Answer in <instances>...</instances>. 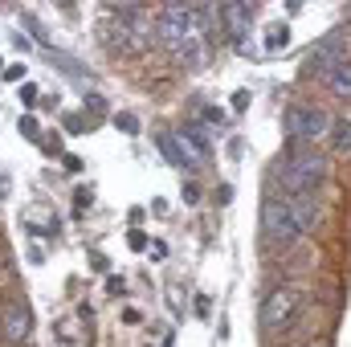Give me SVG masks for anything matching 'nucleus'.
Wrapping results in <instances>:
<instances>
[{"mask_svg": "<svg viewBox=\"0 0 351 347\" xmlns=\"http://www.w3.org/2000/svg\"><path fill=\"white\" fill-rule=\"evenodd\" d=\"M323 180H327V160H323V156H315V152H298V156L282 160V168H278V184H286V192H290V196L315 192Z\"/></svg>", "mask_w": 351, "mask_h": 347, "instance_id": "nucleus-1", "label": "nucleus"}, {"mask_svg": "<svg viewBox=\"0 0 351 347\" xmlns=\"http://www.w3.org/2000/svg\"><path fill=\"white\" fill-rule=\"evenodd\" d=\"M262 229H265V241L278 246V250H290L302 237V229H298V221H294V213H290L286 200H265L262 204Z\"/></svg>", "mask_w": 351, "mask_h": 347, "instance_id": "nucleus-2", "label": "nucleus"}, {"mask_svg": "<svg viewBox=\"0 0 351 347\" xmlns=\"http://www.w3.org/2000/svg\"><path fill=\"white\" fill-rule=\"evenodd\" d=\"M282 127H286V135H290V139L311 143V139L327 135L331 119H327L319 106H290V110H286V119H282Z\"/></svg>", "mask_w": 351, "mask_h": 347, "instance_id": "nucleus-3", "label": "nucleus"}, {"mask_svg": "<svg viewBox=\"0 0 351 347\" xmlns=\"http://www.w3.org/2000/svg\"><path fill=\"white\" fill-rule=\"evenodd\" d=\"M294 311H298V290H294V286H278V290L265 294L262 323L269 331H278V327H286V323L294 319Z\"/></svg>", "mask_w": 351, "mask_h": 347, "instance_id": "nucleus-4", "label": "nucleus"}, {"mask_svg": "<svg viewBox=\"0 0 351 347\" xmlns=\"http://www.w3.org/2000/svg\"><path fill=\"white\" fill-rule=\"evenodd\" d=\"M176 143H180V156L188 168H204L208 156H213V143H208V131L204 127H180L176 131Z\"/></svg>", "mask_w": 351, "mask_h": 347, "instance_id": "nucleus-5", "label": "nucleus"}, {"mask_svg": "<svg viewBox=\"0 0 351 347\" xmlns=\"http://www.w3.org/2000/svg\"><path fill=\"white\" fill-rule=\"evenodd\" d=\"M29 331H33V315H29V307H25V302H4V307H0V339H8V344H25Z\"/></svg>", "mask_w": 351, "mask_h": 347, "instance_id": "nucleus-6", "label": "nucleus"}, {"mask_svg": "<svg viewBox=\"0 0 351 347\" xmlns=\"http://www.w3.org/2000/svg\"><path fill=\"white\" fill-rule=\"evenodd\" d=\"M343 62H348V58H343L339 41L331 37V41H323V45H315V49H311V58H306V70H311V74H319V78H331V74H335Z\"/></svg>", "mask_w": 351, "mask_h": 347, "instance_id": "nucleus-7", "label": "nucleus"}, {"mask_svg": "<svg viewBox=\"0 0 351 347\" xmlns=\"http://www.w3.org/2000/svg\"><path fill=\"white\" fill-rule=\"evenodd\" d=\"M286 204H290V213H294V221H298V229H302V233H315V229H319L323 208H319V196H315V192L286 196Z\"/></svg>", "mask_w": 351, "mask_h": 347, "instance_id": "nucleus-8", "label": "nucleus"}, {"mask_svg": "<svg viewBox=\"0 0 351 347\" xmlns=\"http://www.w3.org/2000/svg\"><path fill=\"white\" fill-rule=\"evenodd\" d=\"M213 16L237 37V33L250 29V21H254V4H221V8H213Z\"/></svg>", "mask_w": 351, "mask_h": 347, "instance_id": "nucleus-9", "label": "nucleus"}, {"mask_svg": "<svg viewBox=\"0 0 351 347\" xmlns=\"http://www.w3.org/2000/svg\"><path fill=\"white\" fill-rule=\"evenodd\" d=\"M156 147L164 152V160H168L172 168H188V164H184V156H180V143H176V131H156Z\"/></svg>", "mask_w": 351, "mask_h": 347, "instance_id": "nucleus-10", "label": "nucleus"}, {"mask_svg": "<svg viewBox=\"0 0 351 347\" xmlns=\"http://www.w3.org/2000/svg\"><path fill=\"white\" fill-rule=\"evenodd\" d=\"M327 135H331V147H335L339 156H351V119H335Z\"/></svg>", "mask_w": 351, "mask_h": 347, "instance_id": "nucleus-11", "label": "nucleus"}, {"mask_svg": "<svg viewBox=\"0 0 351 347\" xmlns=\"http://www.w3.org/2000/svg\"><path fill=\"white\" fill-rule=\"evenodd\" d=\"M327 86L335 90L339 98H351V62H343V66H339V70L327 78Z\"/></svg>", "mask_w": 351, "mask_h": 347, "instance_id": "nucleus-12", "label": "nucleus"}, {"mask_svg": "<svg viewBox=\"0 0 351 347\" xmlns=\"http://www.w3.org/2000/svg\"><path fill=\"white\" fill-rule=\"evenodd\" d=\"M286 45H290V29H286V25H269V33H265V49L278 53V49H286Z\"/></svg>", "mask_w": 351, "mask_h": 347, "instance_id": "nucleus-13", "label": "nucleus"}, {"mask_svg": "<svg viewBox=\"0 0 351 347\" xmlns=\"http://www.w3.org/2000/svg\"><path fill=\"white\" fill-rule=\"evenodd\" d=\"M114 127H119L123 135H139V119H135L131 110H119V115H114Z\"/></svg>", "mask_w": 351, "mask_h": 347, "instance_id": "nucleus-14", "label": "nucleus"}, {"mask_svg": "<svg viewBox=\"0 0 351 347\" xmlns=\"http://www.w3.org/2000/svg\"><path fill=\"white\" fill-rule=\"evenodd\" d=\"M16 131H21L25 139H37V135H41V127H37V119H33V115H21V123H16Z\"/></svg>", "mask_w": 351, "mask_h": 347, "instance_id": "nucleus-15", "label": "nucleus"}, {"mask_svg": "<svg viewBox=\"0 0 351 347\" xmlns=\"http://www.w3.org/2000/svg\"><path fill=\"white\" fill-rule=\"evenodd\" d=\"M21 102H25V106H29V110H33V106H37V102H41V90L33 86V82H25V86H21Z\"/></svg>", "mask_w": 351, "mask_h": 347, "instance_id": "nucleus-16", "label": "nucleus"}, {"mask_svg": "<svg viewBox=\"0 0 351 347\" xmlns=\"http://www.w3.org/2000/svg\"><path fill=\"white\" fill-rule=\"evenodd\" d=\"M200 115H204L208 123H217V127H225V123H229V115H225V110H217V106H204Z\"/></svg>", "mask_w": 351, "mask_h": 347, "instance_id": "nucleus-17", "label": "nucleus"}, {"mask_svg": "<svg viewBox=\"0 0 351 347\" xmlns=\"http://www.w3.org/2000/svg\"><path fill=\"white\" fill-rule=\"evenodd\" d=\"M180 196H184V204H196V200H200V188H196V184H184Z\"/></svg>", "mask_w": 351, "mask_h": 347, "instance_id": "nucleus-18", "label": "nucleus"}, {"mask_svg": "<svg viewBox=\"0 0 351 347\" xmlns=\"http://www.w3.org/2000/svg\"><path fill=\"white\" fill-rule=\"evenodd\" d=\"M127 241H131V250H147V233H139V229H131Z\"/></svg>", "mask_w": 351, "mask_h": 347, "instance_id": "nucleus-19", "label": "nucleus"}, {"mask_svg": "<svg viewBox=\"0 0 351 347\" xmlns=\"http://www.w3.org/2000/svg\"><path fill=\"white\" fill-rule=\"evenodd\" d=\"M245 106H250V90H237L233 94V110H245Z\"/></svg>", "mask_w": 351, "mask_h": 347, "instance_id": "nucleus-20", "label": "nucleus"}, {"mask_svg": "<svg viewBox=\"0 0 351 347\" xmlns=\"http://www.w3.org/2000/svg\"><path fill=\"white\" fill-rule=\"evenodd\" d=\"M4 78H8V82H21V78H25V66H8Z\"/></svg>", "mask_w": 351, "mask_h": 347, "instance_id": "nucleus-21", "label": "nucleus"}, {"mask_svg": "<svg viewBox=\"0 0 351 347\" xmlns=\"http://www.w3.org/2000/svg\"><path fill=\"white\" fill-rule=\"evenodd\" d=\"M106 290H110V294H119V290H123V278H119V274H110V278H106Z\"/></svg>", "mask_w": 351, "mask_h": 347, "instance_id": "nucleus-22", "label": "nucleus"}, {"mask_svg": "<svg viewBox=\"0 0 351 347\" xmlns=\"http://www.w3.org/2000/svg\"><path fill=\"white\" fill-rule=\"evenodd\" d=\"M0 66H4V62H0Z\"/></svg>", "mask_w": 351, "mask_h": 347, "instance_id": "nucleus-23", "label": "nucleus"}, {"mask_svg": "<svg viewBox=\"0 0 351 347\" xmlns=\"http://www.w3.org/2000/svg\"><path fill=\"white\" fill-rule=\"evenodd\" d=\"M311 347H315V344H311Z\"/></svg>", "mask_w": 351, "mask_h": 347, "instance_id": "nucleus-24", "label": "nucleus"}]
</instances>
